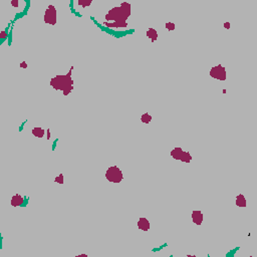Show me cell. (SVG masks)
<instances>
[{
  "label": "cell",
  "instance_id": "1",
  "mask_svg": "<svg viewBox=\"0 0 257 257\" xmlns=\"http://www.w3.org/2000/svg\"><path fill=\"white\" fill-rule=\"evenodd\" d=\"M131 15V4L128 2H123L121 6L114 7L106 15V21L108 22H127V19Z\"/></svg>",
  "mask_w": 257,
  "mask_h": 257
},
{
  "label": "cell",
  "instance_id": "2",
  "mask_svg": "<svg viewBox=\"0 0 257 257\" xmlns=\"http://www.w3.org/2000/svg\"><path fill=\"white\" fill-rule=\"evenodd\" d=\"M73 70V66L70 67L68 73L65 75H56L50 79V86L54 90L64 91L67 88L73 86V80L71 78V71Z\"/></svg>",
  "mask_w": 257,
  "mask_h": 257
},
{
  "label": "cell",
  "instance_id": "3",
  "mask_svg": "<svg viewBox=\"0 0 257 257\" xmlns=\"http://www.w3.org/2000/svg\"><path fill=\"white\" fill-rule=\"evenodd\" d=\"M106 178L108 182L112 183H121L124 179L123 173H122L121 169L117 166L110 167L106 172Z\"/></svg>",
  "mask_w": 257,
  "mask_h": 257
},
{
  "label": "cell",
  "instance_id": "4",
  "mask_svg": "<svg viewBox=\"0 0 257 257\" xmlns=\"http://www.w3.org/2000/svg\"><path fill=\"white\" fill-rule=\"evenodd\" d=\"M211 77L219 80H226V69L221 64H218L216 66H213L209 73Z\"/></svg>",
  "mask_w": 257,
  "mask_h": 257
},
{
  "label": "cell",
  "instance_id": "5",
  "mask_svg": "<svg viewBox=\"0 0 257 257\" xmlns=\"http://www.w3.org/2000/svg\"><path fill=\"white\" fill-rule=\"evenodd\" d=\"M44 22L50 25H55L56 23V9L53 5H49L44 13Z\"/></svg>",
  "mask_w": 257,
  "mask_h": 257
},
{
  "label": "cell",
  "instance_id": "6",
  "mask_svg": "<svg viewBox=\"0 0 257 257\" xmlns=\"http://www.w3.org/2000/svg\"><path fill=\"white\" fill-rule=\"evenodd\" d=\"M191 217H192V220L193 222L196 224V225H201L202 222H203V213L201 212V211H198V210H195L192 212V214H191Z\"/></svg>",
  "mask_w": 257,
  "mask_h": 257
},
{
  "label": "cell",
  "instance_id": "7",
  "mask_svg": "<svg viewBox=\"0 0 257 257\" xmlns=\"http://www.w3.org/2000/svg\"><path fill=\"white\" fill-rule=\"evenodd\" d=\"M137 225H138L139 229L143 230V231H148V230L150 229V222L149 220L145 218V217H141V218L139 219Z\"/></svg>",
  "mask_w": 257,
  "mask_h": 257
},
{
  "label": "cell",
  "instance_id": "8",
  "mask_svg": "<svg viewBox=\"0 0 257 257\" xmlns=\"http://www.w3.org/2000/svg\"><path fill=\"white\" fill-rule=\"evenodd\" d=\"M104 25L108 28H126L128 26V23L122 22V21H117V22H108V21H104Z\"/></svg>",
  "mask_w": 257,
  "mask_h": 257
},
{
  "label": "cell",
  "instance_id": "9",
  "mask_svg": "<svg viewBox=\"0 0 257 257\" xmlns=\"http://www.w3.org/2000/svg\"><path fill=\"white\" fill-rule=\"evenodd\" d=\"M23 202H24V198H23L22 196L19 195V194H16V195H14L11 198V201H10V203H11V205L13 207H18V206L22 205Z\"/></svg>",
  "mask_w": 257,
  "mask_h": 257
},
{
  "label": "cell",
  "instance_id": "10",
  "mask_svg": "<svg viewBox=\"0 0 257 257\" xmlns=\"http://www.w3.org/2000/svg\"><path fill=\"white\" fill-rule=\"evenodd\" d=\"M183 152H184V151H183L181 148H175V149H173L171 151V156L173 157V159H175V160L180 161Z\"/></svg>",
  "mask_w": 257,
  "mask_h": 257
},
{
  "label": "cell",
  "instance_id": "11",
  "mask_svg": "<svg viewBox=\"0 0 257 257\" xmlns=\"http://www.w3.org/2000/svg\"><path fill=\"white\" fill-rule=\"evenodd\" d=\"M147 36L151 39L152 42H155L157 40V38H158V32L154 28H149L147 30Z\"/></svg>",
  "mask_w": 257,
  "mask_h": 257
},
{
  "label": "cell",
  "instance_id": "12",
  "mask_svg": "<svg viewBox=\"0 0 257 257\" xmlns=\"http://www.w3.org/2000/svg\"><path fill=\"white\" fill-rule=\"evenodd\" d=\"M246 199L244 197V195H242V194H239L238 196L236 197V205L238 207H242V208H244V207H246Z\"/></svg>",
  "mask_w": 257,
  "mask_h": 257
},
{
  "label": "cell",
  "instance_id": "13",
  "mask_svg": "<svg viewBox=\"0 0 257 257\" xmlns=\"http://www.w3.org/2000/svg\"><path fill=\"white\" fill-rule=\"evenodd\" d=\"M44 133L45 131L43 130L42 128H32V135L33 136H35L36 138H42L43 136H44Z\"/></svg>",
  "mask_w": 257,
  "mask_h": 257
},
{
  "label": "cell",
  "instance_id": "14",
  "mask_svg": "<svg viewBox=\"0 0 257 257\" xmlns=\"http://www.w3.org/2000/svg\"><path fill=\"white\" fill-rule=\"evenodd\" d=\"M180 161L184 163H190L192 161V156H191V154L189 152H183Z\"/></svg>",
  "mask_w": 257,
  "mask_h": 257
},
{
  "label": "cell",
  "instance_id": "15",
  "mask_svg": "<svg viewBox=\"0 0 257 257\" xmlns=\"http://www.w3.org/2000/svg\"><path fill=\"white\" fill-rule=\"evenodd\" d=\"M152 120H153V117H152L150 114H148V113L143 114L141 117V121H142V123H144V124H150Z\"/></svg>",
  "mask_w": 257,
  "mask_h": 257
},
{
  "label": "cell",
  "instance_id": "16",
  "mask_svg": "<svg viewBox=\"0 0 257 257\" xmlns=\"http://www.w3.org/2000/svg\"><path fill=\"white\" fill-rule=\"evenodd\" d=\"M77 4L79 6H82V7L86 8V7H88V6H90L91 4V0H78Z\"/></svg>",
  "mask_w": 257,
  "mask_h": 257
},
{
  "label": "cell",
  "instance_id": "17",
  "mask_svg": "<svg viewBox=\"0 0 257 257\" xmlns=\"http://www.w3.org/2000/svg\"><path fill=\"white\" fill-rule=\"evenodd\" d=\"M54 182L58 183V184H64V174H59V176H58V177H56L55 179H54Z\"/></svg>",
  "mask_w": 257,
  "mask_h": 257
},
{
  "label": "cell",
  "instance_id": "18",
  "mask_svg": "<svg viewBox=\"0 0 257 257\" xmlns=\"http://www.w3.org/2000/svg\"><path fill=\"white\" fill-rule=\"evenodd\" d=\"M165 26H166V28L169 30V31H173V30H175V28H176V26L173 22H167L166 24H165Z\"/></svg>",
  "mask_w": 257,
  "mask_h": 257
},
{
  "label": "cell",
  "instance_id": "19",
  "mask_svg": "<svg viewBox=\"0 0 257 257\" xmlns=\"http://www.w3.org/2000/svg\"><path fill=\"white\" fill-rule=\"evenodd\" d=\"M73 86H69V88H67L66 90H64V91H62V93H64V95H65V97H66V95H68L69 93L73 91Z\"/></svg>",
  "mask_w": 257,
  "mask_h": 257
},
{
  "label": "cell",
  "instance_id": "20",
  "mask_svg": "<svg viewBox=\"0 0 257 257\" xmlns=\"http://www.w3.org/2000/svg\"><path fill=\"white\" fill-rule=\"evenodd\" d=\"M8 37V33L6 31H1L0 32V39H2V40H5L6 38Z\"/></svg>",
  "mask_w": 257,
  "mask_h": 257
},
{
  "label": "cell",
  "instance_id": "21",
  "mask_svg": "<svg viewBox=\"0 0 257 257\" xmlns=\"http://www.w3.org/2000/svg\"><path fill=\"white\" fill-rule=\"evenodd\" d=\"M11 5H12L14 8H18V6H19V2H18V0H12V1H11Z\"/></svg>",
  "mask_w": 257,
  "mask_h": 257
},
{
  "label": "cell",
  "instance_id": "22",
  "mask_svg": "<svg viewBox=\"0 0 257 257\" xmlns=\"http://www.w3.org/2000/svg\"><path fill=\"white\" fill-rule=\"evenodd\" d=\"M20 67H22V68H27V64H26L25 61H22L20 64Z\"/></svg>",
  "mask_w": 257,
  "mask_h": 257
},
{
  "label": "cell",
  "instance_id": "23",
  "mask_svg": "<svg viewBox=\"0 0 257 257\" xmlns=\"http://www.w3.org/2000/svg\"><path fill=\"white\" fill-rule=\"evenodd\" d=\"M224 27H225L226 29H229V28H230V23L229 22H225V23H224Z\"/></svg>",
  "mask_w": 257,
  "mask_h": 257
},
{
  "label": "cell",
  "instance_id": "24",
  "mask_svg": "<svg viewBox=\"0 0 257 257\" xmlns=\"http://www.w3.org/2000/svg\"><path fill=\"white\" fill-rule=\"evenodd\" d=\"M46 133H47V137H46V138H47V140H49V139H50V131H49V128L46 131Z\"/></svg>",
  "mask_w": 257,
  "mask_h": 257
},
{
  "label": "cell",
  "instance_id": "25",
  "mask_svg": "<svg viewBox=\"0 0 257 257\" xmlns=\"http://www.w3.org/2000/svg\"><path fill=\"white\" fill-rule=\"evenodd\" d=\"M88 255H86V254H80V255H77V257H86Z\"/></svg>",
  "mask_w": 257,
  "mask_h": 257
},
{
  "label": "cell",
  "instance_id": "26",
  "mask_svg": "<svg viewBox=\"0 0 257 257\" xmlns=\"http://www.w3.org/2000/svg\"><path fill=\"white\" fill-rule=\"evenodd\" d=\"M222 93H227V91H226V90H223V91H222Z\"/></svg>",
  "mask_w": 257,
  "mask_h": 257
}]
</instances>
